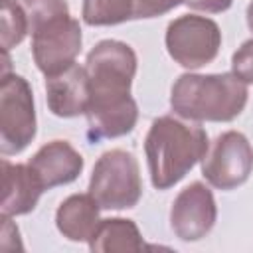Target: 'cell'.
Returning a JSON list of instances; mask_svg holds the SVG:
<instances>
[{
  "label": "cell",
  "mask_w": 253,
  "mask_h": 253,
  "mask_svg": "<svg viewBox=\"0 0 253 253\" xmlns=\"http://www.w3.org/2000/svg\"><path fill=\"white\" fill-rule=\"evenodd\" d=\"M89 194L101 210L134 208L142 196V180L134 154L113 148L103 152L91 172Z\"/></svg>",
  "instance_id": "cell-4"
},
{
  "label": "cell",
  "mask_w": 253,
  "mask_h": 253,
  "mask_svg": "<svg viewBox=\"0 0 253 253\" xmlns=\"http://www.w3.org/2000/svg\"><path fill=\"white\" fill-rule=\"evenodd\" d=\"M188 8L192 10H202V12H210V14H219L225 12L233 0H186L184 2Z\"/></svg>",
  "instance_id": "cell-20"
},
{
  "label": "cell",
  "mask_w": 253,
  "mask_h": 253,
  "mask_svg": "<svg viewBox=\"0 0 253 253\" xmlns=\"http://www.w3.org/2000/svg\"><path fill=\"white\" fill-rule=\"evenodd\" d=\"M43 192L45 190L30 164H12L8 158H2V215L16 217L30 213Z\"/></svg>",
  "instance_id": "cell-12"
},
{
  "label": "cell",
  "mask_w": 253,
  "mask_h": 253,
  "mask_svg": "<svg viewBox=\"0 0 253 253\" xmlns=\"http://www.w3.org/2000/svg\"><path fill=\"white\" fill-rule=\"evenodd\" d=\"M83 22L87 26H115L132 18V0H83Z\"/></svg>",
  "instance_id": "cell-15"
},
{
  "label": "cell",
  "mask_w": 253,
  "mask_h": 253,
  "mask_svg": "<svg viewBox=\"0 0 253 253\" xmlns=\"http://www.w3.org/2000/svg\"><path fill=\"white\" fill-rule=\"evenodd\" d=\"M253 172V146L239 130H225L208 146L202 158L204 178L217 190H233Z\"/></svg>",
  "instance_id": "cell-7"
},
{
  "label": "cell",
  "mask_w": 253,
  "mask_h": 253,
  "mask_svg": "<svg viewBox=\"0 0 253 253\" xmlns=\"http://www.w3.org/2000/svg\"><path fill=\"white\" fill-rule=\"evenodd\" d=\"M247 97V83L235 73H184L172 85L170 107L186 121L229 123L241 115Z\"/></svg>",
  "instance_id": "cell-3"
},
{
  "label": "cell",
  "mask_w": 253,
  "mask_h": 253,
  "mask_svg": "<svg viewBox=\"0 0 253 253\" xmlns=\"http://www.w3.org/2000/svg\"><path fill=\"white\" fill-rule=\"evenodd\" d=\"M28 164L36 172L43 190H51L77 180L83 172L85 160L67 140H51L40 146Z\"/></svg>",
  "instance_id": "cell-11"
},
{
  "label": "cell",
  "mask_w": 253,
  "mask_h": 253,
  "mask_svg": "<svg viewBox=\"0 0 253 253\" xmlns=\"http://www.w3.org/2000/svg\"><path fill=\"white\" fill-rule=\"evenodd\" d=\"M45 99L55 117L85 115L91 103V83L85 65L71 63L63 71L45 77Z\"/></svg>",
  "instance_id": "cell-10"
},
{
  "label": "cell",
  "mask_w": 253,
  "mask_h": 253,
  "mask_svg": "<svg viewBox=\"0 0 253 253\" xmlns=\"http://www.w3.org/2000/svg\"><path fill=\"white\" fill-rule=\"evenodd\" d=\"M99 202L91 194L65 198L55 211L57 231L69 241H89L99 225Z\"/></svg>",
  "instance_id": "cell-13"
},
{
  "label": "cell",
  "mask_w": 253,
  "mask_h": 253,
  "mask_svg": "<svg viewBox=\"0 0 253 253\" xmlns=\"http://www.w3.org/2000/svg\"><path fill=\"white\" fill-rule=\"evenodd\" d=\"M89 249L95 253H126L140 251L144 247L138 225L125 217L101 219L93 237L87 241Z\"/></svg>",
  "instance_id": "cell-14"
},
{
  "label": "cell",
  "mask_w": 253,
  "mask_h": 253,
  "mask_svg": "<svg viewBox=\"0 0 253 253\" xmlns=\"http://www.w3.org/2000/svg\"><path fill=\"white\" fill-rule=\"evenodd\" d=\"M247 26H249V30L253 32V0H251L249 6H247Z\"/></svg>",
  "instance_id": "cell-21"
},
{
  "label": "cell",
  "mask_w": 253,
  "mask_h": 253,
  "mask_svg": "<svg viewBox=\"0 0 253 253\" xmlns=\"http://www.w3.org/2000/svg\"><path fill=\"white\" fill-rule=\"evenodd\" d=\"M38 121L30 83L18 73H2L0 81V152H22L36 136Z\"/></svg>",
  "instance_id": "cell-5"
},
{
  "label": "cell",
  "mask_w": 253,
  "mask_h": 253,
  "mask_svg": "<svg viewBox=\"0 0 253 253\" xmlns=\"http://www.w3.org/2000/svg\"><path fill=\"white\" fill-rule=\"evenodd\" d=\"M208 146V134L200 125L184 123L172 115L154 119L144 138L152 186L168 190L178 184L204 158Z\"/></svg>",
  "instance_id": "cell-2"
},
{
  "label": "cell",
  "mask_w": 253,
  "mask_h": 253,
  "mask_svg": "<svg viewBox=\"0 0 253 253\" xmlns=\"http://www.w3.org/2000/svg\"><path fill=\"white\" fill-rule=\"evenodd\" d=\"M28 32V20L16 0H2V49L8 51L22 43Z\"/></svg>",
  "instance_id": "cell-16"
},
{
  "label": "cell",
  "mask_w": 253,
  "mask_h": 253,
  "mask_svg": "<svg viewBox=\"0 0 253 253\" xmlns=\"http://www.w3.org/2000/svg\"><path fill=\"white\" fill-rule=\"evenodd\" d=\"M81 26L69 14L55 16L32 32V55L38 69L49 77L63 71L81 51Z\"/></svg>",
  "instance_id": "cell-8"
},
{
  "label": "cell",
  "mask_w": 253,
  "mask_h": 253,
  "mask_svg": "<svg viewBox=\"0 0 253 253\" xmlns=\"http://www.w3.org/2000/svg\"><path fill=\"white\" fill-rule=\"evenodd\" d=\"M231 73L243 83H253V38L243 42L231 57Z\"/></svg>",
  "instance_id": "cell-19"
},
{
  "label": "cell",
  "mask_w": 253,
  "mask_h": 253,
  "mask_svg": "<svg viewBox=\"0 0 253 253\" xmlns=\"http://www.w3.org/2000/svg\"><path fill=\"white\" fill-rule=\"evenodd\" d=\"M85 69L91 83V103L85 113L89 138L95 142L128 134L138 121V107L130 97L136 73L134 49L119 40H103L87 53Z\"/></svg>",
  "instance_id": "cell-1"
},
{
  "label": "cell",
  "mask_w": 253,
  "mask_h": 253,
  "mask_svg": "<svg viewBox=\"0 0 253 253\" xmlns=\"http://www.w3.org/2000/svg\"><path fill=\"white\" fill-rule=\"evenodd\" d=\"M28 20V32L32 34L38 26L45 24L47 20L61 16V14H69V6L65 0H16Z\"/></svg>",
  "instance_id": "cell-17"
},
{
  "label": "cell",
  "mask_w": 253,
  "mask_h": 253,
  "mask_svg": "<svg viewBox=\"0 0 253 253\" xmlns=\"http://www.w3.org/2000/svg\"><path fill=\"white\" fill-rule=\"evenodd\" d=\"M217 217V206L211 190L204 182H192L172 202L170 227L182 241L206 237Z\"/></svg>",
  "instance_id": "cell-9"
},
{
  "label": "cell",
  "mask_w": 253,
  "mask_h": 253,
  "mask_svg": "<svg viewBox=\"0 0 253 253\" xmlns=\"http://www.w3.org/2000/svg\"><path fill=\"white\" fill-rule=\"evenodd\" d=\"M164 42L170 57L178 65L186 69H200L217 57L221 32L211 18L186 14L168 24Z\"/></svg>",
  "instance_id": "cell-6"
},
{
  "label": "cell",
  "mask_w": 253,
  "mask_h": 253,
  "mask_svg": "<svg viewBox=\"0 0 253 253\" xmlns=\"http://www.w3.org/2000/svg\"><path fill=\"white\" fill-rule=\"evenodd\" d=\"M186 0H132V18L134 20H146V18H156L162 16Z\"/></svg>",
  "instance_id": "cell-18"
}]
</instances>
